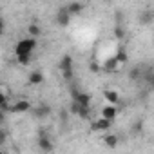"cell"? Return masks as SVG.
<instances>
[{"mask_svg":"<svg viewBox=\"0 0 154 154\" xmlns=\"http://www.w3.org/2000/svg\"><path fill=\"white\" fill-rule=\"evenodd\" d=\"M35 116L36 118H40V120H44V118H47V116H51V107H49V103H45V102H42V103H38L36 107H35Z\"/></svg>","mask_w":154,"mask_h":154,"instance_id":"7","label":"cell"},{"mask_svg":"<svg viewBox=\"0 0 154 154\" xmlns=\"http://www.w3.org/2000/svg\"><path fill=\"white\" fill-rule=\"evenodd\" d=\"M111 123L109 120H103V118H98L96 122H93V131H109L111 129Z\"/></svg>","mask_w":154,"mask_h":154,"instance_id":"11","label":"cell"},{"mask_svg":"<svg viewBox=\"0 0 154 154\" xmlns=\"http://www.w3.org/2000/svg\"><path fill=\"white\" fill-rule=\"evenodd\" d=\"M114 35H116L118 38H123V36H125V33H123L122 27H116V29H114Z\"/></svg>","mask_w":154,"mask_h":154,"instance_id":"21","label":"cell"},{"mask_svg":"<svg viewBox=\"0 0 154 154\" xmlns=\"http://www.w3.org/2000/svg\"><path fill=\"white\" fill-rule=\"evenodd\" d=\"M36 147L40 152L44 154H49L54 150V143H53V138L49 136V132L45 129H38V136H36Z\"/></svg>","mask_w":154,"mask_h":154,"instance_id":"2","label":"cell"},{"mask_svg":"<svg viewBox=\"0 0 154 154\" xmlns=\"http://www.w3.org/2000/svg\"><path fill=\"white\" fill-rule=\"evenodd\" d=\"M27 33H29L31 38L36 40V38L42 35V27H40V24H29V26H27Z\"/></svg>","mask_w":154,"mask_h":154,"instance_id":"12","label":"cell"},{"mask_svg":"<svg viewBox=\"0 0 154 154\" xmlns=\"http://www.w3.org/2000/svg\"><path fill=\"white\" fill-rule=\"evenodd\" d=\"M141 76H143V67H140V65L132 67L131 72H129V78H131V80H140Z\"/></svg>","mask_w":154,"mask_h":154,"instance_id":"14","label":"cell"},{"mask_svg":"<svg viewBox=\"0 0 154 154\" xmlns=\"http://www.w3.org/2000/svg\"><path fill=\"white\" fill-rule=\"evenodd\" d=\"M56 24H58L60 27H67V26L71 24V17H69V13L65 11V8H60V9L56 11Z\"/></svg>","mask_w":154,"mask_h":154,"instance_id":"6","label":"cell"},{"mask_svg":"<svg viewBox=\"0 0 154 154\" xmlns=\"http://www.w3.org/2000/svg\"><path fill=\"white\" fill-rule=\"evenodd\" d=\"M103 143H105L109 149H114V147H118L120 140H118V136H116V134H107V136L103 138Z\"/></svg>","mask_w":154,"mask_h":154,"instance_id":"13","label":"cell"},{"mask_svg":"<svg viewBox=\"0 0 154 154\" xmlns=\"http://www.w3.org/2000/svg\"><path fill=\"white\" fill-rule=\"evenodd\" d=\"M118 69V62L114 60V58H111L109 62H107V71H116Z\"/></svg>","mask_w":154,"mask_h":154,"instance_id":"18","label":"cell"},{"mask_svg":"<svg viewBox=\"0 0 154 154\" xmlns=\"http://www.w3.org/2000/svg\"><path fill=\"white\" fill-rule=\"evenodd\" d=\"M4 122H6V112H4V111H0V125H2Z\"/></svg>","mask_w":154,"mask_h":154,"instance_id":"25","label":"cell"},{"mask_svg":"<svg viewBox=\"0 0 154 154\" xmlns=\"http://www.w3.org/2000/svg\"><path fill=\"white\" fill-rule=\"evenodd\" d=\"M103 98H105V102H109V105H116L120 102V94L116 91H112V89H105L103 91Z\"/></svg>","mask_w":154,"mask_h":154,"instance_id":"10","label":"cell"},{"mask_svg":"<svg viewBox=\"0 0 154 154\" xmlns=\"http://www.w3.org/2000/svg\"><path fill=\"white\" fill-rule=\"evenodd\" d=\"M9 103V100H8V96L2 93V91H0V109H2V107H6Z\"/></svg>","mask_w":154,"mask_h":154,"instance_id":"20","label":"cell"},{"mask_svg":"<svg viewBox=\"0 0 154 154\" xmlns=\"http://www.w3.org/2000/svg\"><path fill=\"white\" fill-rule=\"evenodd\" d=\"M27 82H29V85H40V84H44V72L40 69L31 71L29 76H27Z\"/></svg>","mask_w":154,"mask_h":154,"instance_id":"8","label":"cell"},{"mask_svg":"<svg viewBox=\"0 0 154 154\" xmlns=\"http://www.w3.org/2000/svg\"><path fill=\"white\" fill-rule=\"evenodd\" d=\"M60 71H62L63 80H67V82L72 80L74 71H72V56L71 54H63L62 56V60H60Z\"/></svg>","mask_w":154,"mask_h":154,"instance_id":"3","label":"cell"},{"mask_svg":"<svg viewBox=\"0 0 154 154\" xmlns=\"http://www.w3.org/2000/svg\"><path fill=\"white\" fill-rule=\"evenodd\" d=\"M116 114H118V111H116V107H114V105H105V107L102 109V116H100V118L112 122V120L116 118Z\"/></svg>","mask_w":154,"mask_h":154,"instance_id":"9","label":"cell"},{"mask_svg":"<svg viewBox=\"0 0 154 154\" xmlns=\"http://www.w3.org/2000/svg\"><path fill=\"white\" fill-rule=\"evenodd\" d=\"M134 132H141V122H136V125H134Z\"/></svg>","mask_w":154,"mask_h":154,"instance_id":"24","label":"cell"},{"mask_svg":"<svg viewBox=\"0 0 154 154\" xmlns=\"http://www.w3.org/2000/svg\"><path fill=\"white\" fill-rule=\"evenodd\" d=\"M114 60L118 62V63H123V62H127V53H123V51H120L116 56H114Z\"/></svg>","mask_w":154,"mask_h":154,"instance_id":"17","label":"cell"},{"mask_svg":"<svg viewBox=\"0 0 154 154\" xmlns=\"http://www.w3.org/2000/svg\"><path fill=\"white\" fill-rule=\"evenodd\" d=\"M89 67H91V71H93V72H100V65H98L96 62H91V65H89Z\"/></svg>","mask_w":154,"mask_h":154,"instance_id":"22","label":"cell"},{"mask_svg":"<svg viewBox=\"0 0 154 154\" xmlns=\"http://www.w3.org/2000/svg\"><path fill=\"white\" fill-rule=\"evenodd\" d=\"M152 18H154V17H152V13H150V11H145V13H141V15H140V24H150V22H152Z\"/></svg>","mask_w":154,"mask_h":154,"instance_id":"16","label":"cell"},{"mask_svg":"<svg viewBox=\"0 0 154 154\" xmlns=\"http://www.w3.org/2000/svg\"><path fill=\"white\" fill-rule=\"evenodd\" d=\"M36 45H38V42H36L35 38L27 36V38H22V40L17 42V45H15V53H17V56H24V54L33 56Z\"/></svg>","mask_w":154,"mask_h":154,"instance_id":"1","label":"cell"},{"mask_svg":"<svg viewBox=\"0 0 154 154\" xmlns=\"http://www.w3.org/2000/svg\"><path fill=\"white\" fill-rule=\"evenodd\" d=\"M4 31H6V22H4L2 18H0V36L4 35Z\"/></svg>","mask_w":154,"mask_h":154,"instance_id":"23","label":"cell"},{"mask_svg":"<svg viewBox=\"0 0 154 154\" xmlns=\"http://www.w3.org/2000/svg\"><path fill=\"white\" fill-rule=\"evenodd\" d=\"M76 116H80V118L87 120V118L91 116V107H80V105H78V111H76Z\"/></svg>","mask_w":154,"mask_h":154,"instance_id":"15","label":"cell"},{"mask_svg":"<svg viewBox=\"0 0 154 154\" xmlns=\"http://www.w3.org/2000/svg\"><path fill=\"white\" fill-rule=\"evenodd\" d=\"M27 111H31V102H27V100H18V102H15V103L9 107V112H11V114L27 112Z\"/></svg>","mask_w":154,"mask_h":154,"instance_id":"4","label":"cell"},{"mask_svg":"<svg viewBox=\"0 0 154 154\" xmlns=\"http://www.w3.org/2000/svg\"><path fill=\"white\" fill-rule=\"evenodd\" d=\"M63 8L69 13V17H74V15H82V11L85 9V4H82V2H69Z\"/></svg>","mask_w":154,"mask_h":154,"instance_id":"5","label":"cell"},{"mask_svg":"<svg viewBox=\"0 0 154 154\" xmlns=\"http://www.w3.org/2000/svg\"><path fill=\"white\" fill-rule=\"evenodd\" d=\"M6 141H8V131H4L0 127V145H4Z\"/></svg>","mask_w":154,"mask_h":154,"instance_id":"19","label":"cell"},{"mask_svg":"<svg viewBox=\"0 0 154 154\" xmlns=\"http://www.w3.org/2000/svg\"><path fill=\"white\" fill-rule=\"evenodd\" d=\"M0 154H4V152H2V150H0Z\"/></svg>","mask_w":154,"mask_h":154,"instance_id":"26","label":"cell"}]
</instances>
